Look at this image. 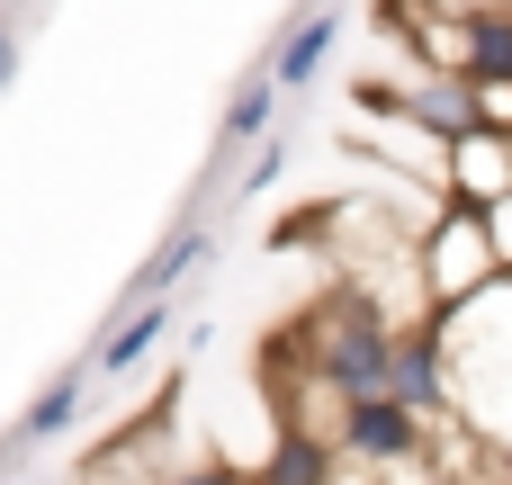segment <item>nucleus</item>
<instances>
[{
  "label": "nucleus",
  "mask_w": 512,
  "mask_h": 485,
  "mask_svg": "<svg viewBox=\"0 0 512 485\" xmlns=\"http://www.w3.org/2000/svg\"><path fill=\"white\" fill-rule=\"evenodd\" d=\"M252 485H342V450H333L324 432L279 423L270 450H261V468H252Z\"/></svg>",
  "instance_id": "nucleus-7"
},
{
  "label": "nucleus",
  "mask_w": 512,
  "mask_h": 485,
  "mask_svg": "<svg viewBox=\"0 0 512 485\" xmlns=\"http://www.w3.org/2000/svg\"><path fill=\"white\" fill-rule=\"evenodd\" d=\"M207 261H216V234H207V225H180V234H171V243H162V252H153L135 279H126L135 315H144V306H171V288H180V279H198Z\"/></svg>",
  "instance_id": "nucleus-9"
},
{
  "label": "nucleus",
  "mask_w": 512,
  "mask_h": 485,
  "mask_svg": "<svg viewBox=\"0 0 512 485\" xmlns=\"http://www.w3.org/2000/svg\"><path fill=\"white\" fill-rule=\"evenodd\" d=\"M279 99H288V90H279L270 72H252V81L225 99V135H216V153H243V162H252V153L270 144V117H279Z\"/></svg>",
  "instance_id": "nucleus-10"
},
{
  "label": "nucleus",
  "mask_w": 512,
  "mask_h": 485,
  "mask_svg": "<svg viewBox=\"0 0 512 485\" xmlns=\"http://www.w3.org/2000/svg\"><path fill=\"white\" fill-rule=\"evenodd\" d=\"M9 81H18V27L0 18V90H9Z\"/></svg>",
  "instance_id": "nucleus-16"
},
{
  "label": "nucleus",
  "mask_w": 512,
  "mask_h": 485,
  "mask_svg": "<svg viewBox=\"0 0 512 485\" xmlns=\"http://www.w3.org/2000/svg\"><path fill=\"white\" fill-rule=\"evenodd\" d=\"M468 90H495L512 81V9H468V63H459Z\"/></svg>",
  "instance_id": "nucleus-11"
},
{
  "label": "nucleus",
  "mask_w": 512,
  "mask_h": 485,
  "mask_svg": "<svg viewBox=\"0 0 512 485\" xmlns=\"http://www.w3.org/2000/svg\"><path fill=\"white\" fill-rule=\"evenodd\" d=\"M171 324H180L171 306H144V315H126V324H117V333L99 342V378H135V369L153 360V342H162Z\"/></svg>",
  "instance_id": "nucleus-12"
},
{
  "label": "nucleus",
  "mask_w": 512,
  "mask_h": 485,
  "mask_svg": "<svg viewBox=\"0 0 512 485\" xmlns=\"http://www.w3.org/2000/svg\"><path fill=\"white\" fill-rule=\"evenodd\" d=\"M279 171H288V144H279V135H270V144H261V153H252V162H243V171H234V198H261V189H270V180H279Z\"/></svg>",
  "instance_id": "nucleus-14"
},
{
  "label": "nucleus",
  "mask_w": 512,
  "mask_h": 485,
  "mask_svg": "<svg viewBox=\"0 0 512 485\" xmlns=\"http://www.w3.org/2000/svg\"><path fill=\"white\" fill-rule=\"evenodd\" d=\"M72 423H81V369H63V378H54V387H45V396H36L27 414H18L9 450H36V441H63Z\"/></svg>",
  "instance_id": "nucleus-13"
},
{
  "label": "nucleus",
  "mask_w": 512,
  "mask_h": 485,
  "mask_svg": "<svg viewBox=\"0 0 512 485\" xmlns=\"http://www.w3.org/2000/svg\"><path fill=\"white\" fill-rule=\"evenodd\" d=\"M441 342H450V396H459L468 432L486 450H512V279L486 288L477 306H459L441 324Z\"/></svg>",
  "instance_id": "nucleus-1"
},
{
  "label": "nucleus",
  "mask_w": 512,
  "mask_h": 485,
  "mask_svg": "<svg viewBox=\"0 0 512 485\" xmlns=\"http://www.w3.org/2000/svg\"><path fill=\"white\" fill-rule=\"evenodd\" d=\"M387 396H396L405 414H423V423L459 414V396H450V342H441V324H405V333H396V378H387Z\"/></svg>",
  "instance_id": "nucleus-5"
},
{
  "label": "nucleus",
  "mask_w": 512,
  "mask_h": 485,
  "mask_svg": "<svg viewBox=\"0 0 512 485\" xmlns=\"http://www.w3.org/2000/svg\"><path fill=\"white\" fill-rule=\"evenodd\" d=\"M441 198H450V207H477V216H495V207L512 198V135L477 126L468 144H450V153H441Z\"/></svg>",
  "instance_id": "nucleus-6"
},
{
  "label": "nucleus",
  "mask_w": 512,
  "mask_h": 485,
  "mask_svg": "<svg viewBox=\"0 0 512 485\" xmlns=\"http://www.w3.org/2000/svg\"><path fill=\"white\" fill-rule=\"evenodd\" d=\"M396 333H405V324H378L369 306H342V315H324L315 378H324L342 405H369V396H387V378H396Z\"/></svg>",
  "instance_id": "nucleus-3"
},
{
  "label": "nucleus",
  "mask_w": 512,
  "mask_h": 485,
  "mask_svg": "<svg viewBox=\"0 0 512 485\" xmlns=\"http://www.w3.org/2000/svg\"><path fill=\"white\" fill-rule=\"evenodd\" d=\"M162 485H252L243 468H225V459H198V468H171Z\"/></svg>",
  "instance_id": "nucleus-15"
},
{
  "label": "nucleus",
  "mask_w": 512,
  "mask_h": 485,
  "mask_svg": "<svg viewBox=\"0 0 512 485\" xmlns=\"http://www.w3.org/2000/svg\"><path fill=\"white\" fill-rule=\"evenodd\" d=\"M333 45H342V18H333V9H297V18H288V36H279V54H270L261 72H270L279 90H306V81L333 63Z\"/></svg>",
  "instance_id": "nucleus-8"
},
{
  "label": "nucleus",
  "mask_w": 512,
  "mask_h": 485,
  "mask_svg": "<svg viewBox=\"0 0 512 485\" xmlns=\"http://www.w3.org/2000/svg\"><path fill=\"white\" fill-rule=\"evenodd\" d=\"M414 279H423V324H450L459 306H477L486 288H504L495 216H477V207H441V225L414 243Z\"/></svg>",
  "instance_id": "nucleus-2"
},
{
  "label": "nucleus",
  "mask_w": 512,
  "mask_h": 485,
  "mask_svg": "<svg viewBox=\"0 0 512 485\" xmlns=\"http://www.w3.org/2000/svg\"><path fill=\"white\" fill-rule=\"evenodd\" d=\"M495 252H504V279H512V198L495 207Z\"/></svg>",
  "instance_id": "nucleus-17"
},
{
  "label": "nucleus",
  "mask_w": 512,
  "mask_h": 485,
  "mask_svg": "<svg viewBox=\"0 0 512 485\" xmlns=\"http://www.w3.org/2000/svg\"><path fill=\"white\" fill-rule=\"evenodd\" d=\"M342 450H351L360 468L396 477V468H423V459H432V423H423V414H405L396 396H369V405H351V414H342Z\"/></svg>",
  "instance_id": "nucleus-4"
}]
</instances>
